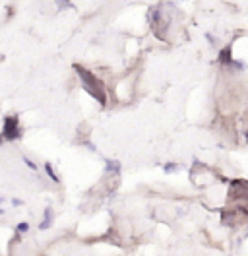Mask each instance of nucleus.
<instances>
[{"label":"nucleus","instance_id":"f257e3e1","mask_svg":"<svg viewBox=\"0 0 248 256\" xmlns=\"http://www.w3.org/2000/svg\"><path fill=\"white\" fill-rule=\"evenodd\" d=\"M45 171H47V173L50 175V179H53V180H58V177H56V175H54V171H53V167H50L49 163L45 165Z\"/></svg>","mask_w":248,"mask_h":256}]
</instances>
